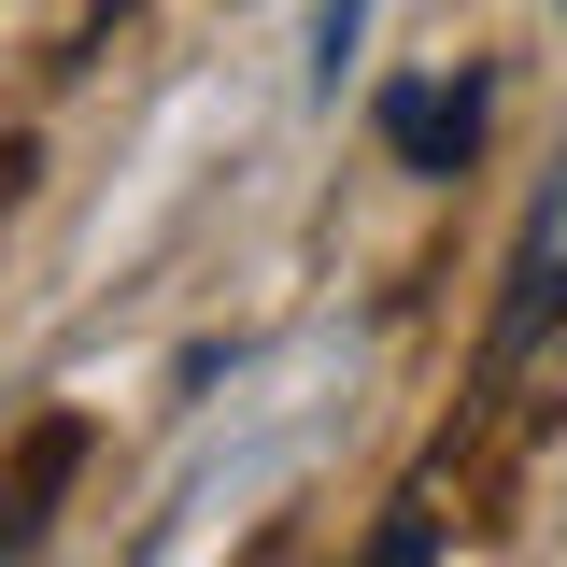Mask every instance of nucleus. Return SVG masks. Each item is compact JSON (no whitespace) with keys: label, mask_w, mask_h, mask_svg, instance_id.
Segmentation results:
<instances>
[{"label":"nucleus","mask_w":567,"mask_h":567,"mask_svg":"<svg viewBox=\"0 0 567 567\" xmlns=\"http://www.w3.org/2000/svg\"><path fill=\"white\" fill-rule=\"evenodd\" d=\"M383 142H398L412 171H454V156L483 142V85H383Z\"/></svg>","instance_id":"1"}]
</instances>
